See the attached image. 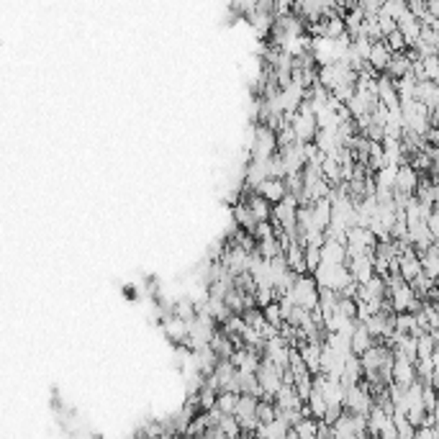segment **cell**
Masks as SVG:
<instances>
[{"mask_svg":"<svg viewBox=\"0 0 439 439\" xmlns=\"http://www.w3.org/2000/svg\"><path fill=\"white\" fill-rule=\"evenodd\" d=\"M314 278L319 283V288H332V290H339V293H344L355 283L350 268L344 262H321L314 270Z\"/></svg>","mask_w":439,"mask_h":439,"instance_id":"cell-1","label":"cell"},{"mask_svg":"<svg viewBox=\"0 0 439 439\" xmlns=\"http://www.w3.org/2000/svg\"><path fill=\"white\" fill-rule=\"evenodd\" d=\"M257 380L262 388V398H275L280 386L286 383V370L278 368L270 357H265L260 362V370H257Z\"/></svg>","mask_w":439,"mask_h":439,"instance_id":"cell-2","label":"cell"},{"mask_svg":"<svg viewBox=\"0 0 439 439\" xmlns=\"http://www.w3.org/2000/svg\"><path fill=\"white\" fill-rule=\"evenodd\" d=\"M375 406V395L368 388V383H355L344 391V411L350 413H365L368 416Z\"/></svg>","mask_w":439,"mask_h":439,"instance_id":"cell-3","label":"cell"},{"mask_svg":"<svg viewBox=\"0 0 439 439\" xmlns=\"http://www.w3.org/2000/svg\"><path fill=\"white\" fill-rule=\"evenodd\" d=\"M278 149H280V144H278V134H275V129H270V126L257 129L254 147H252V157H254V160H270V157L278 152Z\"/></svg>","mask_w":439,"mask_h":439,"instance_id":"cell-4","label":"cell"},{"mask_svg":"<svg viewBox=\"0 0 439 439\" xmlns=\"http://www.w3.org/2000/svg\"><path fill=\"white\" fill-rule=\"evenodd\" d=\"M419 175L422 172L413 170L409 162H404L398 172H395V193H401V196H416V190H419Z\"/></svg>","mask_w":439,"mask_h":439,"instance_id":"cell-5","label":"cell"},{"mask_svg":"<svg viewBox=\"0 0 439 439\" xmlns=\"http://www.w3.org/2000/svg\"><path fill=\"white\" fill-rule=\"evenodd\" d=\"M347 268H350L352 278H355V283H368L373 275H377L375 272V254H359V257H352V260L344 262Z\"/></svg>","mask_w":439,"mask_h":439,"instance_id":"cell-6","label":"cell"},{"mask_svg":"<svg viewBox=\"0 0 439 439\" xmlns=\"http://www.w3.org/2000/svg\"><path fill=\"white\" fill-rule=\"evenodd\" d=\"M254 190H257L260 196L268 198L270 203H280V200H283V198L288 196L286 178H265Z\"/></svg>","mask_w":439,"mask_h":439,"instance_id":"cell-7","label":"cell"},{"mask_svg":"<svg viewBox=\"0 0 439 439\" xmlns=\"http://www.w3.org/2000/svg\"><path fill=\"white\" fill-rule=\"evenodd\" d=\"M283 254H286V260L293 272H298V275H306V272H308V265H306V247L301 239H293V242L286 247Z\"/></svg>","mask_w":439,"mask_h":439,"instance_id":"cell-8","label":"cell"},{"mask_svg":"<svg viewBox=\"0 0 439 439\" xmlns=\"http://www.w3.org/2000/svg\"><path fill=\"white\" fill-rule=\"evenodd\" d=\"M413 380H419L416 375V362L406 357H395L393 362V383H401V386H411Z\"/></svg>","mask_w":439,"mask_h":439,"instance_id":"cell-9","label":"cell"},{"mask_svg":"<svg viewBox=\"0 0 439 439\" xmlns=\"http://www.w3.org/2000/svg\"><path fill=\"white\" fill-rule=\"evenodd\" d=\"M244 203L252 208V214L257 216V221H270V218H272V206H275V203H270L268 198L260 196L257 190H252L250 196L244 198Z\"/></svg>","mask_w":439,"mask_h":439,"instance_id":"cell-10","label":"cell"},{"mask_svg":"<svg viewBox=\"0 0 439 439\" xmlns=\"http://www.w3.org/2000/svg\"><path fill=\"white\" fill-rule=\"evenodd\" d=\"M321 262H347V242L326 236L321 244Z\"/></svg>","mask_w":439,"mask_h":439,"instance_id":"cell-11","label":"cell"},{"mask_svg":"<svg viewBox=\"0 0 439 439\" xmlns=\"http://www.w3.org/2000/svg\"><path fill=\"white\" fill-rule=\"evenodd\" d=\"M416 100H422L429 111H434L439 106V82L419 80V85H416Z\"/></svg>","mask_w":439,"mask_h":439,"instance_id":"cell-12","label":"cell"},{"mask_svg":"<svg viewBox=\"0 0 439 439\" xmlns=\"http://www.w3.org/2000/svg\"><path fill=\"white\" fill-rule=\"evenodd\" d=\"M413 67V57L406 52H393V57H391V62H388V70L386 75H391L393 80H398V77H404V75H409Z\"/></svg>","mask_w":439,"mask_h":439,"instance_id":"cell-13","label":"cell"},{"mask_svg":"<svg viewBox=\"0 0 439 439\" xmlns=\"http://www.w3.org/2000/svg\"><path fill=\"white\" fill-rule=\"evenodd\" d=\"M188 332H190V321L188 319H183V316H167V321H165V334L175 342H188Z\"/></svg>","mask_w":439,"mask_h":439,"instance_id":"cell-14","label":"cell"},{"mask_svg":"<svg viewBox=\"0 0 439 439\" xmlns=\"http://www.w3.org/2000/svg\"><path fill=\"white\" fill-rule=\"evenodd\" d=\"M373 344H375V337L370 334V329L365 324L357 321L355 332H352V352H355V355H362V352H368Z\"/></svg>","mask_w":439,"mask_h":439,"instance_id":"cell-15","label":"cell"},{"mask_svg":"<svg viewBox=\"0 0 439 439\" xmlns=\"http://www.w3.org/2000/svg\"><path fill=\"white\" fill-rule=\"evenodd\" d=\"M391 57H393V49L380 39V41H375L373 44V49H370V59L368 62L375 67V70H388V62H391Z\"/></svg>","mask_w":439,"mask_h":439,"instance_id":"cell-16","label":"cell"},{"mask_svg":"<svg viewBox=\"0 0 439 439\" xmlns=\"http://www.w3.org/2000/svg\"><path fill=\"white\" fill-rule=\"evenodd\" d=\"M288 437H303V439L319 437V419H314V416H303L301 422L290 427V434H288Z\"/></svg>","mask_w":439,"mask_h":439,"instance_id":"cell-17","label":"cell"},{"mask_svg":"<svg viewBox=\"0 0 439 439\" xmlns=\"http://www.w3.org/2000/svg\"><path fill=\"white\" fill-rule=\"evenodd\" d=\"M234 218H236V224H239V229H244L247 234H254V229H257V216L252 214V208L247 206V203H242V206L234 208Z\"/></svg>","mask_w":439,"mask_h":439,"instance_id":"cell-18","label":"cell"},{"mask_svg":"<svg viewBox=\"0 0 439 439\" xmlns=\"http://www.w3.org/2000/svg\"><path fill=\"white\" fill-rule=\"evenodd\" d=\"M239 395L236 391H221L218 398H216V409L221 413H234L236 411V404H239Z\"/></svg>","mask_w":439,"mask_h":439,"instance_id":"cell-19","label":"cell"},{"mask_svg":"<svg viewBox=\"0 0 439 439\" xmlns=\"http://www.w3.org/2000/svg\"><path fill=\"white\" fill-rule=\"evenodd\" d=\"M419 254H422V268H424V272H427L429 278L437 280L439 278V254H437V252H431V250L419 252Z\"/></svg>","mask_w":439,"mask_h":439,"instance_id":"cell-20","label":"cell"},{"mask_svg":"<svg viewBox=\"0 0 439 439\" xmlns=\"http://www.w3.org/2000/svg\"><path fill=\"white\" fill-rule=\"evenodd\" d=\"M393 419H395V427H398V437H401V439H411V437H416V427H413V424L409 422V416H406L404 411H395V413H393Z\"/></svg>","mask_w":439,"mask_h":439,"instance_id":"cell-21","label":"cell"},{"mask_svg":"<svg viewBox=\"0 0 439 439\" xmlns=\"http://www.w3.org/2000/svg\"><path fill=\"white\" fill-rule=\"evenodd\" d=\"M262 311H265V319H268L270 324H272V326H283V321H286V316H283V306H280V301H270L268 306H265V308H262Z\"/></svg>","mask_w":439,"mask_h":439,"instance_id":"cell-22","label":"cell"},{"mask_svg":"<svg viewBox=\"0 0 439 439\" xmlns=\"http://www.w3.org/2000/svg\"><path fill=\"white\" fill-rule=\"evenodd\" d=\"M431 373H434V362H431V357L416 359V375H419L422 383H431Z\"/></svg>","mask_w":439,"mask_h":439,"instance_id":"cell-23","label":"cell"},{"mask_svg":"<svg viewBox=\"0 0 439 439\" xmlns=\"http://www.w3.org/2000/svg\"><path fill=\"white\" fill-rule=\"evenodd\" d=\"M386 44L393 49V52H404V49H409V44H406V36L395 28V31H391V34L386 36Z\"/></svg>","mask_w":439,"mask_h":439,"instance_id":"cell-24","label":"cell"},{"mask_svg":"<svg viewBox=\"0 0 439 439\" xmlns=\"http://www.w3.org/2000/svg\"><path fill=\"white\" fill-rule=\"evenodd\" d=\"M306 265H308V272H314L321 265V247H306Z\"/></svg>","mask_w":439,"mask_h":439,"instance_id":"cell-25","label":"cell"},{"mask_svg":"<svg viewBox=\"0 0 439 439\" xmlns=\"http://www.w3.org/2000/svg\"><path fill=\"white\" fill-rule=\"evenodd\" d=\"M377 437H383V439H398V427H395L393 416H388L386 422L380 424V431H377Z\"/></svg>","mask_w":439,"mask_h":439,"instance_id":"cell-26","label":"cell"},{"mask_svg":"<svg viewBox=\"0 0 439 439\" xmlns=\"http://www.w3.org/2000/svg\"><path fill=\"white\" fill-rule=\"evenodd\" d=\"M416 439H437L434 427H431V424H422V427H416Z\"/></svg>","mask_w":439,"mask_h":439,"instance_id":"cell-27","label":"cell"},{"mask_svg":"<svg viewBox=\"0 0 439 439\" xmlns=\"http://www.w3.org/2000/svg\"><path fill=\"white\" fill-rule=\"evenodd\" d=\"M427 142L439 149V126H434V124L429 126V131H427Z\"/></svg>","mask_w":439,"mask_h":439,"instance_id":"cell-28","label":"cell"}]
</instances>
